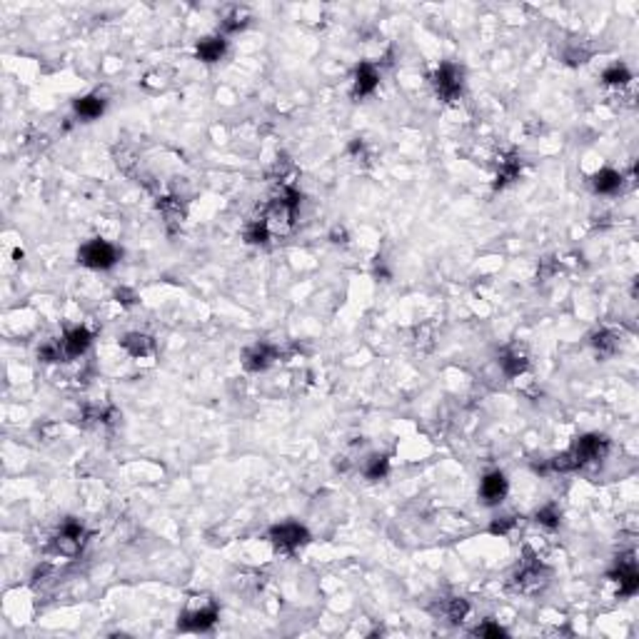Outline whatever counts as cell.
Returning <instances> with one entry per match:
<instances>
[{
  "instance_id": "cell-1",
  "label": "cell",
  "mask_w": 639,
  "mask_h": 639,
  "mask_svg": "<svg viewBox=\"0 0 639 639\" xmlns=\"http://www.w3.org/2000/svg\"><path fill=\"white\" fill-rule=\"evenodd\" d=\"M78 260H80V265H85L90 270H108L115 265L117 250L105 240H90L80 248Z\"/></svg>"
},
{
  "instance_id": "cell-2",
  "label": "cell",
  "mask_w": 639,
  "mask_h": 639,
  "mask_svg": "<svg viewBox=\"0 0 639 639\" xmlns=\"http://www.w3.org/2000/svg\"><path fill=\"white\" fill-rule=\"evenodd\" d=\"M607 450H609L607 437H602V434H584V437H579V440L574 442L570 454H572V460H574V465L582 467L587 462L602 460L607 454Z\"/></svg>"
},
{
  "instance_id": "cell-3",
  "label": "cell",
  "mask_w": 639,
  "mask_h": 639,
  "mask_svg": "<svg viewBox=\"0 0 639 639\" xmlns=\"http://www.w3.org/2000/svg\"><path fill=\"white\" fill-rule=\"evenodd\" d=\"M432 83L442 100H454V97L462 93V83H465V80H462V70L457 68V65L445 62V65H440V68L434 70Z\"/></svg>"
},
{
  "instance_id": "cell-4",
  "label": "cell",
  "mask_w": 639,
  "mask_h": 639,
  "mask_svg": "<svg viewBox=\"0 0 639 639\" xmlns=\"http://www.w3.org/2000/svg\"><path fill=\"white\" fill-rule=\"evenodd\" d=\"M270 539H272V544L280 547V550L292 552V550H297V547H303L310 539V535L303 524L285 522V524H275V527L270 529Z\"/></svg>"
},
{
  "instance_id": "cell-5",
  "label": "cell",
  "mask_w": 639,
  "mask_h": 639,
  "mask_svg": "<svg viewBox=\"0 0 639 639\" xmlns=\"http://www.w3.org/2000/svg\"><path fill=\"white\" fill-rule=\"evenodd\" d=\"M612 577L619 582V594H625V597H629V594H634V592L639 590V572H637V562H634L632 552L619 559L617 570H614Z\"/></svg>"
},
{
  "instance_id": "cell-6",
  "label": "cell",
  "mask_w": 639,
  "mask_h": 639,
  "mask_svg": "<svg viewBox=\"0 0 639 639\" xmlns=\"http://www.w3.org/2000/svg\"><path fill=\"white\" fill-rule=\"evenodd\" d=\"M215 619H218V609L215 607H205V609H195L183 614L178 627L185 629V632H205V629H210L215 625Z\"/></svg>"
},
{
  "instance_id": "cell-7",
  "label": "cell",
  "mask_w": 639,
  "mask_h": 639,
  "mask_svg": "<svg viewBox=\"0 0 639 639\" xmlns=\"http://www.w3.org/2000/svg\"><path fill=\"white\" fill-rule=\"evenodd\" d=\"M480 495L487 504H497V502L504 500V495H507V480H504V474L500 469L485 474V480L480 485Z\"/></svg>"
},
{
  "instance_id": "cell-8",
  "label": "cell",
  "mask_w": 639,
  "mask_h": 639,
  "mask_svg": "<svg viewBox=\"0 0 639 639\" xmlns=\"http://www.w3.org/2000/svg\"><path fill=\"white\" fill-rule=\"evenodd\" d=\"M275 358H277V350L272 345H255V347H250V350L245 352L242 364H245V370H250V372H260V370H265V367H270Z\"/></svg>"
},
{
  "instance_id": "cell-9",
  "label": "cell",
  "mask_w": 639,
  "mask_h": 639,
  "mask_svg": "<svg viewBox=\"0 0 639 639\" xmlns=\"http://www.w3.org/2000/svg\"><path fill=\"white\" fill-rule=\"evenodd\" d=\"M90 340H93V335H90L85 327H73L70 332H65V337H62V342H60L65 358H78V355H83L90 347Z\"/></svg>"
},
{
  "instance_id": "cell-10",
  "label": "cell",
  "mask_w": 639,
  "mask_h": 639,
  "mask_svg": "<svg viewBox=\"0 0 639 639\" xmlns=\"http://www.w3.org/2000/svg\"><path fill=\"white\" fill-rule=\"evenodd\" d=\"M377 85H380L377 70L372 68V65H367V62H362V65L355 70V95L358 97L372 95V93L377 90Z\"/></svg>"
},
{
  "instance_id": "cell-11",
  "label": "cell",
  "mask_w": 639,
  "mask_h": 639,
  "mask_svg": "<svg viewBox=\"0 0 639 639\" xmlns=\"http://www.w3.org/2000/svg\"><path fill=\"white\" fill-rule=\"evenodd\" d=\"M542 574H544V570L539 567V564H535V562L524 564L522 570L517 572V587H520L522 592L537 590V587H542V584H544Z\"/></svg>"
},
{
  "instance_id": "cell-12",
  "label": "cell",
  "mask_w": 639,
  "mask_h": 639,
  "mask_svg": "<svg viewBox=\"0 0 639 639\" xmlns=\"http://www.w3.org/2000/svg\"><path fill=\"white\" fill-rule=\"evenodd\" d=\"M592 185H594V190H597V193H602V195L617 193L619 185H622V175H619L617 170H612V167H605V170L594 172Z\"/></svg>"
},
{
  "instance_id": "cell-13",
  "label": "cell",
  "mask_w": 639,
  "mask_h": 639,
  "mask_svg": "<svg viewBox=\"0 0 639 639\" xmlns=\"http://www.w3.org/2000/svg\"><path fill=\"white\" fill-rule=\"evenodd\" d=\"M123 347L130 352L132 358H145V355H150L155 345H152V337L140 335V332H130V335L123 337Z\"/></svg>"
},
{
  "instance_id": "cell-14",
  "label": "cell",
  "mask_w": 639,
  "mask_h": 639,
  "mask_svg": "<svg viewBox=\"0 0 639 639\" xmlns=\"http://www.w3.org/2000/svg\"><path fill=\"white\" fill-rule=\"evenodd\" d=\"M198 58L202 62H215L220 60L222 53H225V40L222 38H205V40L198 43Z\"/></svg>"
},
{
  "instance_id": "cell-15",
  "label": "cell",
  "mask_w": 639,
  "mask_h": 639,
  "mask_svg": "<svg viewBox=\"0 0 639 639\" xmlns=\"http://www.w3.org/2000/svg\"><path fill=\"white\" fill-rule=\"evenodd\" d=\"M105 111V100L97 95H85L80 97V100H75V113L80 117H85V120H95V117H100Z\"/></svg>"
},
{
  "instance_id": "cell-16",
  "label": "cell",
  "mask_w": 639,
  "mask_h": 639,
  "mask_svg": "<svg viewBox=\"0 0 639 639\" xmlns=\"http://www.w3.org/2000/svg\"><path fill=\"white\" fill-rule=\"evenodd\" d=\"M500 364L507 377H517V375H522L527 370V360L522 355H517V352H504L500 358Z\"/></svg>"
},
{
  "instance_id": "cell-17",
  "label": "cell",
  "mask_w": 639,
  "mask_h": 639,
  "mask_svg": "<svg viewBox=\"0 0 639 639\" xmlns=\"http://www.w3.org/2000/svg\"><path fill=\"white\" fill-rule=\"evenodd\" d=\"M517 175H520V160H517V158L502 160V163H500V172H497L495 187H504L507 183H512Z\"/></svg>"
},
{
  "instance_id": "cell-18",
  "label": "cell",
  "mask_w": 639,
  "mask_h": 639,
  "mask_svg": "<svg viewBox=\"0 0 639 639\" xmlns=\"http://www.w3.org/2000/svg\"><path fill=\"white\" fill-rule=\"evenodd\" d=\"M387 469H390V462H387L385 454H372L370 460H367V465H364L367 480H382L387 474Z\"/></svg>"
},
{
  "instance_id": "cell-19",
  "label": "cell",
  "mask_w": 639,
  "mask_h": 639,
  "mask_svg": "<svg viewBox=\"0 0 639 639\" xmlns=\"http://www.w3.org/2000/svg\"><path fill=\"white\" fill-rule=\"evenodd\" d=\"M592 345H594V350H597L599 355H614V352H617V337L609 330L597 332V335L592 337Z\"/></svg>"
},
{
  "instance_id": "cell-20",
  "label": "cell",
  "mask_w": 639,
  "mask_h": 639,
  "mask_svg": "<svg viewBox=\"0 0 639 639\" xmlns=\"http://www.w3.org/2000/svg\"><path fill=\"white\" fill-rule=\"evenodd\" d=\"M245 240L253 242V245H265V242L270 240L268 220H257V222H253V225H248V230H245Z\"/></svg>"
},
{
  "instance_id": "cell-21",
  "label": "cell",
  "mask_w": 639,
  "mask_h": 639,
  "mask_svg": "<svg viewBox=\"0 0 639 639\" xmlns=\"http://www.w3.org/2000/svg\"><path fill=\"white\" fill-rule=\"evenodd\" d=\"M602 80H605L607 85H627L629 80H632V73L625 68V65H612V68H607L605 73H602Z\"/></svg>"
},
{
  "instance_id": "cell-22",
  "label": "cell",
  "mask_w": 639,
  "mask_h": 639,
  "mask_svg": "<svg viewBox=\"0 0 639 639\" xmlns=\"http://www.w3.org/2000/svg\"><path fill=\"white\" fill-rule=\"evenodd\" d=\"M467 612H469V605L465 599H450L445 607V614L450 622H462V619L467 617Z\"/></svg>"
},
{
  "instance_id": "cell-23",
  "label": "cell",
  "mask_w": 639,
  "mask_h": 639,
  "mask_svg": "<svg viewBox=\"0 0 639 639\" xmlns=\"http://www.w3.org/2000/svg\"><path fill=\"white\" fill-rule=\"evenodd\" d=\"M537 522L544 524V527H557V524H559V509H557L555 504L542 507L537 512Z\"/></svg>"
},
{
  "instance_id": "cell-24",
  "label": "cell",
  "mask_w": 639,
  "mask_h": 639,
  "mask_svg": "<svg viewBox=\"0 0 639 639\" xmlns=\"http://www.w3.org/2000/svg\"><path fill=\"white\" fill-rule=\"evenodd\" d=\"M474 634L477 637H495V639H500V637H504V629H502L500 625H495V622H485V625H480L477 629H474Z\"/></svg>"
},
{
  "instance_id": "cell-25",
  "label": "cell",
  "mask_w": 639,
  "mask_h": 639,
  "mask_svg": "<svg viewBox=\"0 0 639 639\" xmlns=\"http://www.w3.org/2000/svg\"><path fill=\"white\" fill-rule=\"evenodd\" d=\"M512 527H515V520H512V517H504L502 522L492 524V527H489V532H495V535H507Z\"/></svg>"
},
{
  "instance_id": "cell-26",
  "label": "cell",
  "mask_w": 639,
  "mask_h": 639,
  "mask_svg": "<svg viewBox=\"0 0 639 639\" xmlns=\"http://www.w3.org/2000/svg\"><path fill=\"white\" fill-rule=\"evenodd\" d=\"M115 297H117V303H123V305H132L135 303V292H130V290H117L115 292Z\"/></svg>"
},
{
  "instance_id": "cell-27",
  "label": "cell",
  "mask_w": 639,
  "mask_h": 639,
  "mask_svg": "<svg viewBox=\"0 0 639 639\" xmlns=\"http://www.w3.org/2000/svg\"><path fill=\"white\" fill-rule=\"evenodd\" d=\"M332 242H347V233H345L342 227H340V230H337V227L332 230Z\"/></svg>"
}]
</instances>
